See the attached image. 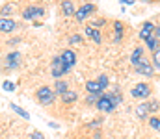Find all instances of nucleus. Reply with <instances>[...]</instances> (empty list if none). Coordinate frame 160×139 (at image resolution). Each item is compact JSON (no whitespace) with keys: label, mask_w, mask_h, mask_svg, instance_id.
Segmentation results:
<instances>
[{"label":"nucleus","mask_w":160,"mask_h":139,"mask_svg":"<svg viewBox=\"0 0 160 139\" xmlns=\"http://www.w3.org/2000/svg\"><path fill=\"white\" fill-rule=\"evenodd\" d=\"M11 9H13L11 6H4V7H2V17H6V15H11V13H13Z\"/></svg>","instance_id":"obj_28"},{"label":"nucleus","mask_w":160,"mask_h":139,"mask_svg":"<svg viewBox=\"0 0 160 139\" xmlns=\"http://www.w3.org/2000/svg\"><path fill=\"white\" fill-rule=\"evenodd\" d=\"M149 124H151V128H155V130L160 132V119L158 117H149Z\"/></svg>","instance_id":"obj_24"},{"label":"nucleus","mask_w":160,"mask_h":139,"mask_svg":"<svg viewBox=\"0 0 160 139\" xmlns=\"http://www.w3.org/2000/svg\"><path fill=\"white\" fill-rule=\"evenodd\" d=\"M2 89H4V91H8V93L15 91V84H13V82H8V80H6V82L2 84Z\"/></svg>","instance_id":"obj_25"},{"label":"nucleus","mask_w":160,"mask_h":139,"mask_svg":"<svg viewBox=\"0 0 160 139\" xmlns=\"http://www.w3.org/2000/svg\"><path fill=\"white\" fill-rule=\"evenodd\" d=\"M153 65H155V69L160 72V46L157 52H153Z\"/></svg>","instance_id":"obj_22"},{"label":"nucleus","mask_w":160,"mask_h":139,"mask_svg":"<svg viewBox=\"0 0 160 139\" xmlns=\"http://www.w3.org/2000/svg\"><path fill=\"white\" fill-rule=\"evenodd\" d=\"M97 11V6L95 4H84V6H80L78 9H77V13H75V19L78 21V22H84L89 15H93Z\"/></svg>","instance_id":"obj_5"},{"label":"nucleus","mask_w":160,"mask_h":139,"mask_svg":"<svg viewBox=\"0 0 160 139\" xmlns=\"http://www.w3.org/2000/svg\"><path fill=\"white\" fill-rule=\"evenodd\" d=\"M155 35H157V39H160V24H157V28H155Z\"/></svg>","instance_id":"obj_32"},{"label":"nucleus","mask_w":160,"mask_h":139,"mask_svg":"<svg viewBox=\"0 0 160 139\" xmlns=\"http://www.w3.org/2000/svg\"><path fill=\"white\" fill-rule=\"evenodd\" d=\"M36 98H38V102L41 106H50L56 100V91L52 87H48V86H41L38 93H36Z\"/></svg>","instance_id":"obj_2"},{"label":"nucleus","mask_w":160,"mask_h":139,"mask_svg":"<svg viewBox=\"0 0 160 139\" xmlns=\"http://www.w3.org/2000/svg\"><path fill=\"white\" fill-rule=\"evenodd\" d=\"M86 91L89 93V95H101L102 96V87H101V84L97 82V80H88L86 82Z\"/></svg>","instance_id":"obj_12"},{"label":"nucleus","mask_w":160,"mask_h":139,"mask_svg":"<svg viewBox=\"0 0 160 139\" xmlns=\"http://www.w3.org/2000/svg\"><path fill=\"white\" fill-rule=\"evenodd\" d=\"M19 41H21V39H19V37H13V39H9V41H8V43H9V45H17V43H19Z\"/></svg>","instance_id":"obj_31"},{"label":"nucleus","mask_w":160,"mask_h":139,"mask_svg":"<svg viewBox=\"0 0 160 139\" xmlns=\"http://www.w3.org/2000/svg\"><path fill=\"white\" fill-rule=\"evenodd\" d=\"M43 15H45V7H41V6H28L22 11V19L24 21H34L38 17H43Z\"/></svg>","instance_id":"obj_6"},{"label":"nucleus","mask_w":160,"mask_h":139,"mask_svg":"<svg viewBox=\"0 0 160 139\" xmlns=\"http://www.w3.org/2000/svg\"><path fill=\"white\" fill-rule=\"evenodd\" d=\"M121 4H128L130 6V4H134V0H121Z\"/></svg>","instance_id":"obj_33"},{"label":"nucleus","mask_w":160,"mask_h":139,"mask_svg":"<svg viewBox=\"0 0 160 139\" xmlns=\"http://www.w3.org/2000/svg\"><path fill=\"white\" fill-rule=\"evenodd\" d=\"M136 69V72L138 74H142V76H147V78H151V76H155V65H151L147 59H143L138 67H134Z\"/></svg>","instance_id":"obj_9"},{"label":"nucleus","mask_w":160,"mask_h":139,"mask_svg":"<svg viewBox=\"0 0 160 139\" xmlns=\"http://www.w3.org/2000/svg\"><path fill=\"white\" fill-rule=\"evenodd\" d=\"M62 100H63V104H75V102L78 100V93L69 89L65 95H62Z\"/></svg>","instance_id":"obj_16"},{"label":"nucleus","mask_w":160,"mask_h":139,"mask_svg":"<svg viewBox=\"0 0 160 139\" xmlns=\"http://www.w3.org/2000/svg\"><path fill=\"white\" fill-rule=\"evenodd\" d=\"M97 82L101 84V87H102V89H106V87L110 86V82H108V76H106V74H101V76L97 78Z\"/></svg>","instance_id":"obj_23"},{"label":"nucleus","mask_w":160,"mask_h":139,"mask_svg":"<svg viewBox=\"0 0 160 139\" xmlns=\"http://www.w3.org/2000/svg\"><path fill=\"white\" fill-rule=\"evenodd\" d=\"M145 45H147V48L151 50V52H157L158 48H157V45H158V41H157V35H153L149 41H145Z\"/></svg>","instance_id":"obj_21"},{"label":"nucleus","mask_w":160,"mask_h":139,"mask_svg":"<svg viewBox=\"0 0 160 139\" xmlns=\"http://www.w3.org/2000/svg\"><path fill=\"white\" fill-rule=\"evenodd\" d=\"M151 113V109H149V104H140V106H136V115L140 117V119H145L147 115Z\"/></svg>","instance_id":"obj_19"},{"label":"nucleus","mask_w":160,"mask_h":139,"mask_svg":"<svg viewBox=\"0 0 160 139\" xmlns=\"http://www.w3.org/2000/svg\"><path fill=\"white\" fill-rule=\"evenodd\" d=\"M130 95H132L134 98H138V100H145V98L151 96V86L145 84V82H140V84H136V86L130 89Z\"/></svg>","instance_id":"obj_3"},{"label":"nucleus","mask_w":160,"mask_h":139,"mask_svg":"<svg viewBox=\"0 0 160 139\" xmlns=\"http://www.w3.org/2000/svg\"><path fill=\"white\" fill-rule=\"evenodd\" d=\"M95 106H97V109H99V111H102V113H112V111L116 109V106H118V104H116V102L108 96V93H106V95H102V96L99 98V102H97Z\"/></svg>","instance_id":"obj_4"},{"label":"nucleus","mask_w":160,"mask_h":139,"mask_svg":"<svg viewBox=\"0 0 160 139\" xmlns=\"http://www.w3.org/2000/svg\"><path fill=\"white\" fill-rule=\"evenodd\" d=\"M158 108H160L158 102H149V109H151V113H155V111H157Z\"/></svg>","instance_id":"obj_29"},{"label":"nucleus","mask_w":160,"mask_h":139,"mask_svg":"<svg viewBox=\"0 0 160 139\" xmlns=\"http://www.w3.org/2000/svg\"><path fill=\"white\" fill-rule=\"evenodd\" d=\"M32 139H45V136H43L41 132H34V134H32Z\"/></svg>","instance_id":"obj_30"},{"label":"nucleus","mask_w":160,"mask_h":139,"mask_svg":"<svg viewBox=\"0 0 160 139\" xmlns=\"http://www.w3.org/2000/svg\"><path fill=\"white\" fill-rule=\"evenodd\" d=\"M54 91H56V95H65V93L69 91V87H67V82L65 80H56V84H54Z\"/></svg>","instance_id":"obj_17"},{"label":"nucleus","mask_w":160,"mask_h":139,"mask_svg":"<svg viewBox=\"0 0 160 139\" xmlns=\"http://www.w3.org/2000/svg\"><path fill=\"white\" fill-rule=\"evenodd\" d=\"M69 71H71V69L63 63L62 56H54V58H52V63H50V74H52V78L62 80V76L67 74Z\"/></svg>","instance_id":"obj_1"},{"label":"nucleus","mask_w":160,"mask_h":139,"mask_svg":"<svg viewBox=\"0 0 160 139\" xmlns=\"http://www.w3.org/2000/svg\"><path fill=\"white\" fill-rule=\"evenodd\" d=\"M155 24L151 22V21H145L143 24H142V30H140V39L142 41H149L153 35H155Z\"/></svg>","instance_id":"obj_7"},{"label":"nucleus","mask_w":160,"mask_h":139,"mask_svg":"<svg viewBox=\"0 0 160 139\" xmlns=\"http://www.w3.org/2000/svg\"><path fill=\"white\" fill-rule=\"evenodd\" d=\"M104 22H106L104 19H99V21H93V22H89V26H91V28H97V30H99V26H101V24H104Z\"/></svg>","instance_id":"obj_27"},{"label":"nucleus","mask_w":160,"mask_h":139,"mask_svg":"<svg viewBox=\"0 0 160 139\" xmlns=\"http://www.w3.org/2000/svg\"><path fill=\"white\" fill-rule=\"evenodd\" d=\"M84 32H86V35H88V37H91V41H95V43H97V45H99V43H101V41H102V35H101V32H99V30H97V28H91V26H89V24H88V26H86V30H84Z\"/></svg>","instance_id":"obj_15"},{"label":"nucleus","mask_w":160,"mask_h":139,"mask_svg":"<svg viewBox=\"0 0 160 139\" xmlns=\"http://www.w3.org/2000/svg\"><path fill=\"white\" fill-rule=\"evenodd\" d=\"M15 21H11V19H8V17H2V21H0V30L4 32V34H11L13 30H15Z\"/></svg>","instance_id":"obj_13"},{"label":"nucleus","mask_w":160,"mask_h":139,"mask_svg":"<svg viewBox=\"0 0 160 139\" xmlns=\"http://www.w3.org/2000/svg\"><path fill=\"white\" fill-rule=\"evenodd\" d=\"M143 56H145V50H143L142 46H136V48L132 50V54H130V63H132L134 67H138V65L145 59Z\"/></svg>","instance_id":"obj_10"},{"label":"nucleus","mask_w":160,"mask_h":139,"mask_svg":"<svg viewBox=\"0 0 160 139\" xmlns=\"http://www.w3.org/2000/svg\"><path fill=\"white\" fill-rule=\"evenodd\" d=\"M62 13H63L65 17H75L77 9H75V6H73L71 0H62Z\"/></svg>","instance_id":"obj_14"},{"label":"nucleus","mask_w":160,"mask_h":139,"mask_svg":"<svg viewBox=\"0 0 160 139\" xmlns=\"http://www.w3.org/2000/svg\"><path fill=\"white\" fill-rule=\"evenodd\" d=\"M60 56H62L63 63H65V65H67L69 69H73V67L77 65V54H75L73 50H69V48H67V50H63V52H62Z\"/></svg>","instance_id":"obj_11"},{"label":"nucleus","mask_w":160,"mask_h":139,"mask_svg":"<svg viewBox=\"0 0 160 139\" xmlns=\"http://www.w3.org/2000/svg\"><path fill=\"white\" fill-rule=\"evenodd\" d=\"M69 43H73V45H77V43H82V35H80V34H75V35H71V37H69Z\"/></svg>","instance_id":"obj_26"},{"label":"nucleus","mask_w":160,"mask_h":139,"mask_svg":"<svg viewBox=\"0 0 160 139\" xmlns=\"http://www.w3.org/2000/svg\"><path fill=\"white\" fill-rule=\"evenodd\" d=\"M11 109H13V111H15V113H17V115H21V117H22V119H26V121H28V119H30V113H28V111H26V109H22V108H19V106H17V104H11Z\"/></svg>","instance_id":"obj_20"},{"label":"nucleus","mask_w":160,"mask_h":139,"mask_svg":"<svg viewBox=\"0 0 160 139\" xmlns=\"http://www.w3.org/2000/svg\"><path fill=\"white\" fill-rule=\"evenodd\" d=\"M114 30H116L114 43H121V39H123V22L121 21H114Z\"/></svg>","instance_id":"obj_18"},{"label":"nucleus","mask_w":160,"mask_h":139,"mask_svg":"<svg viewBox=\"0 0 160 139\" xmlns=\"http://www.w3.org/2000/svg\"><path fill=\"white\" fill-rule=\"evenodd\" d=\"M19 63H21V54L19 52H9L8 56H6V71H15L17 67H19Z\"/></svg>","instance_id":"obj_8"}]
</instances>
